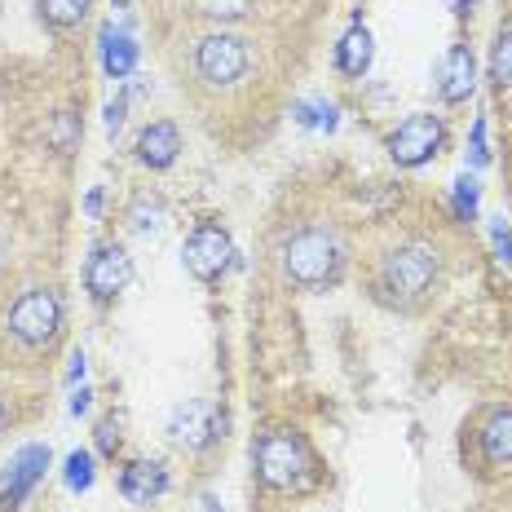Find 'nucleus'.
<instances>
[{"label": "nucleus", "mask_w": 512, "mask_h": 512, "mask_svg": "<svg viewBox=\"0 0 512 512\" xmlns=\"http://www.w3.org/2000/svg\"><path fill=\"white\" fill-rule=\"evenodd\" d=\"M446 146V124L442 115H407L398 128L389 133V155L398 168H424L429 159H437V151Z\"/></svg>", "instance_id": "0eeeda50"}, {"label": "nucleus", "mask_w": 512, "mask_h": 512, "mask_svg": "<svg viewBox=\"0 0 512 512\" xmlns=\"http://www.w3.org/2000/svg\"><path fill=\"white\" fill-rule=\"evenodd\" d=\"M468 159H473V168H486V164H490V151H486V115H477V120H473V142H468Z\"/></svg>", "instance_id": "b1692460"}, {"label": "nucleus", "mask_w": 512, "mask_h": 512, "mask_svg": "<svg viewBox=\"0 0 512 512\" xmlns=\"http://www.w3.org/2000/svg\"><path fill=\"white\" fill-rule=\"evenodd\" d=\"M437 279H442V256H437L433 243H398L376 270V296L384 305L398 309H415L433 296Z\"/></svg>", "instance_id": "f257e3e1"}, {"label": "nucleus", "mask_w": 512, "mask_h": 512, "mask_svg": "<svg viewBox=\"0 0 512 512\" xmlns=\"http://www.w3.org/2000/svg\"><path fill=\"white\" fill-rule=\"evenodd\" d=\"M490 84L512 89V31H499L495 49H490Z\"/></svg>", "instance_id": "412c9836"}, {"label": "nucleus", "mask_w": 512, "mask_h": 512, "mask_svg": "<svg viewBox=\"0 0 512 512\" xmlns=\"http://www.w3.org/2000/svg\"><path fill=\"white\" fill-rule=\"evenodd\" d=\"M124 115H128V93H120L111 106H106V137H115L124 128Z\"/></svg>", "instance_id": "a878e982"}, {"label": "nucleus", "mask_w": 512, "mask_h": 512, "mask_svg": "<svg viewBox=\"0 0 512 512\" xmlns=\"http://www.w3.org/2000/svg\"><path fill=\"white\" fill-rule=\"evenodd\" d=\"M181 265H186L190 279L217 283L230 265H239V252H234L230 230L217 226V221H199V226L186 234V243H181Z\"/></svg>", "instance_id": "423d86ee"}, {"label": "nucleus", "mask_w": 512, "mask_h": 512, "mask_svg": "<svg viewBox=\"0 0 512 512\" xmlns=\"http://www.w3.org/2000/svg\"><path fill=\"white\" fill-rule=\"evenodd\" d=\"M36 9H40V18H45L49 27L67 31V27H80L84 18H89L93 0H36Z\"/></svg>", "instance_id": "f3484780"}, {"label": "nucleus", "mask_w": 512, "mask_h": 512, "mask_svg": "<svg viewBox=\"0 0 512 512\" xmlns=\"http://www.w3.org/2000/svg\"><path fill=\"white\" fill-rule=\"evenodd\" d=\"M451 212L455 221H473L477 217V177L473 173H460L451 186Z\"/></svg>", "instance_id": "4be33fe9"}, {"label": "nucleus", "mask_w": 512, "mask_h": 512, "mask_svg": "<svg viewBox=\"0 0 512 512\" xmlns=\"http://www.w3.org/2000/svg\"><path fill=\"white\" fill-rule=\"evenodd\" d=\"M115 9H124V0H115Z\"/></svg>", "instance_id": "c9c22d12"}, {"label": "nucleus", "mask_w": 512, "mask_h": 512, "mask_svg": "<svg viewBox=\"0 0 512 512\" xmlns=\"http://www.w3.org/2000/svg\"><path fill=\"white\" fill-rule=\"evenodd\" d=\"M490 243H495V256H499V261L512 265V230L504 226V217L490 221Z\"/></svg>", "instance_id": "393cba45"}, {"label": "nucleus", "mask_w": 512, "mask_h": 512, "mask_svg": "<svg viewBox=\"0 0 512 512\" xmlns=\"http://www.w3.org/2000/svg\"><path fill=\"white\" fill-rule=\"evenodd\" d=\"M181 155V133L173 120H155L146 124L142 133H137V159H142L151 173H164V168H173Z\"/></svg>", "instance_id": "ddd939ff"}, {"label": "nucleus", "mask_w": 512, "mask_h": 512, "mask_svg": "<svg viewBox=\"0 0 512 512\" xmlns=\"http://www.w3.org/2000/svg\"><path fill=\"white\" fill-rule=\"evenodd\" d=\"M128 221H133V230H137V234H164L168 212H164V204H159V199L142 195V199L133 204V212H128Z\"/></svg>", "instance_id": "aec40b11"}, {"label": "nucleus", "mask_w": 512, "mask_h": 512, "mask_svg": "<svg viewBox=\"0 0 512 512\" xmlns=\"http://www.w3.org/2000/svg\"><path fill=\"white\" fill-rule=\"evenodd\" d=\"M84 212H89V217H102V190H89V199H84Z\"/></svg>", "instance_id": "7c9ffc66"}, {"label": "nucleus", "mask_w": 512, "mask_h": 512, "mask_svg": "<svg viewBox=\"0 0 512 512\" xmlns=\"http://www.w3.org/2000/svg\"><path fill=\"white\" fill-rule=\"evenodd\" d=\"M248 0H212V5H208V14L212 18H243V14H248Z\"/></svg>", "instance_id": "cd10ccee"}, {"label": "nucleus", "mask_w": 512, "mask_h": 512, "mask_svg": "<svg viewBox=\"0 0 512 512\" xmlns=\"http://www.w3.org/2000/svg\"><path fill=\"white\" fill-rule=\"evenodd\" d=\"M128 279H133V256L124 252V243H98L93 256L84 261V287L98 305L115 301L128 287Z\"/></svg>", "instance_id": "6e6552de"}, {"label": "nucleus", "mask_w": 512, "mask_h": 512, "mask_svg": "<svg viewBox=\"0 0 512 512\" xmlns=\"http://www.w3.org/2000/svg\"><path fill=\"white\" fill-rule=\"evenodd\" d=\"M9 424H14V407H9V402H5V398H0V433H5V429H9Z\"/></svg>", "instance_id": "473e14b6"}, {"label": "nucleus", "mask_w": 512, "mask_h": 512, "mask_svg": "<svg viewBox=\"0 0 512 512\" xmlns=\"http://www.w3.org/2000/svg\"><path fill=\"white\" fill-rule=\"evenodd\" d=\"M433 89H437V98H442L446 106H460L473 98V89H477V62H473V49L468 45H451L437 58V67H433Z\"/></svg>", "instance_id": "9b49d317"}, {"label": "nucleus", "mask_w": 512, "mask_h": 512, "mask_svg": "<svg viewBox=\"0 0 512 512\" xmlns=\"http://www.w3.org/2000/svg\"><path fill=\"white\" fill-rule=\"evenodd\" d=\"M98 451H102V455H115V451H120V424H115V420H102V424H98Z\"/></svg>", "instance_id": "bb28decb"}, {"label": "nucleus", "mask_w": 512, "mask_h": 512, "mask_svg": "<svg viewBox=\"0 0 512 512\" xmlns=\"http://www.w3.org/2000/svg\"><path fill=\"white\" fill-rule=\"evenodd\" d=\"M120 495L137 508L155 504L159 495H168V468L159 460H128L120 473Z\"/></svg>", "instance_id": "f8f14e48"}, {"label": "nucleus", "mask_w": 512, "mask_h": 512, "mask_svg": "<svg viewBox=\"0 0 512 512\" xmlns=\"http://www.w3.org/2000/svg\"><path fill=\"white\" fill-rule=\"evenodd\" d=\"M221 429H226V415L212 407V402H181V407L168 415V437L190 455L208 451L221 437Z\"/></svg>", "instance_id": "1a4fd4ad"}, {"label": "nucleus", "mask_w": 512, "mask_h": 512, "mask_svg": "<svg viewBox=\"0 0 512 512\" xmlns=\"http://www.w3.org/2000/svg\"><path fill=\"white\" fill-rule=\"evenodd\" d=\"M345 270V243L327 221H309L283 243V279L301 292H323Z\"/></svg>", "instance_id": "f03ea898"}, {"label": "nucleus", "mask_w": 512, "mask_h": 512, "mask_svg": "<svg viewBox=\"0 0 512 512\" xmlns=\"http://www.w3.org/2000/svg\"><path fill=\"white\" fill-rule=\"evenodd\" d=\"M252 71V45L234 31H208L195 45V76L208 89H234Z\"/></svg>", "instance_id": "39448f33"}, {"label": "nucleus", "mask_w": 512, "mask_h": 512, "mask_svg": "<svg viewBox=\"0 0 512 512\" xmlns=\"http://www.w3.org/2000/svg\"><path fill=\"white\" fill-rule=\"evenodd\" d=\"M49 137H53V146H58V151L67 155L71 146H76V137H80V124H76V115H71V111H58V120H53Z\"/></svg>", "instance_id": "5701e85b"}, {"label": "nucleus", "mask_w": 512, "mask_h": 512, "mask_svg": "<svg viewBox=\"0 0 512 512\" xmlns=\"http://www.w3.org/2000/svg\"><path fill=\"white\" fill-rule=\"evenodd\" d=\"M477 446H482V460L490 468L512 464V407H495L486 415L482 433H477Z\"/></svg>", "instance_id": "2eb2a0df"}, {"label": "nucleus", "mask_w": 512, "mask_h": 512, "mask_svg": "<svg viewBox=\"0 0 512 512\" xmlns=\"http://www.w3.org/2000/svg\"><path fill=\"white\" fill-rule=\"evenodd\" d=\"M5 327H9V336L27 349L49 345L62 327V296L53 292V287H23V292L14 296V305H9Z\"/></svg>", "instance_id": "20e7f679"}, {"label": "nucleus", "mask_w": 512, "mask_h": 512, "mask_svg": "<svg viewBox=\"0 0 512 512\" xmlns=\"http://www.w3.org/2000/svg\"><path fill=\"white\" fill-rule=\"evenodd\" d=\"M199 512H221V504H217V495H204V499H199Z\"/></svg>", "instance_id": "72a5a7b5"}, {"label": "nucleus", "mask_w": 512, "mask_h": 512, "mask_svg": "<svg viewBox=\"0 0 512 512\" xmlns=\"http://www.w3.org/2000/svg\"><path fill=\"white\" fill-rule=\"evenodd\" d=\"M292 115H296V124H301V128H309V133H336V124H340V111L332 102H323V98L296 102Z\"/></svg>", "instance_id": "a211bd4d"}, {"label": "nucleus", "mask_w": 512, "mask_h": 512, "mask_svg": "<svg viewBox=\"0 0 512 512\" xmlns=\"http://www.w3.org/2000/svg\"><path fill=\"white\" fill-rule=\"evenodd\" d=\"M49 460H53L49 446H40V442L23 446V451L9 460L5 477H0V508H5V512H18V508H23L27 499H31V490L45 482Z\"/></svg>", "instance_id": "9d476101"}, {"label": "nucleus", "mask_w": 512, "mask_h": 512, "mask_svg": "<svg viewBox=\"0 0 512 512\" xmlns=\"http://www.w3.org/2000/svg\"><path fill=\"white\" fill-rule=\"evenodd\" d=\"M84 367H89V358H84V354L71 358V367H67V384H80V380H84Z\"/></svg>", "instance_id": "c756f323"}, {"label": "nucleus", "mask_w": 512, "mask_h": 512, "mask_svg": "<svg viewBox=\"0 0 512 512\" xmlns=\"http://www.w3.org/2000/svg\"><path fill=\"white\" fill-rule=\"evenodd\" d=\"M89 407H93V389L80 384V389L71 393V415H89Z\"/></svg>", "instance_id": "c85d7f7f"}, {"label": "nucleus", "mask_w": 512, "mask_h": 512, "mask_svg": "<svg viewBox=\"0 0 512 512\" xmlns=\"http://www.w3.org/2000/svg\"><path fill=\"white\" fill-rule=\"evenodd\" d=\"M0 265H5V239H0Z\"/></svg>", "instance_id": "f704fd0d"}, {"label": "nucleus", "mask_w": 512, "mask_h": 512, "mask_svg": "<svg viewBox=\"0 0 512 512\" xmlns=\"http://www.w3.org/2000/svg\"><path fill=\"white\" fill-rule=\"evenodd\" d=\"M252 464L261 486L279 490V495H305L318 482V464L309 442L296 429H270L256 437L252 446Z\"/></svg>", "instance_id": "7ed1b4c3"}, {"label": "nucleus", "mask_w": 512, "mask_h": 512, "mask_svg": "<svg viewBox=\"0 0 512 512\" xmlns=\"http://www.w3.org/2000/svg\"><path fill=\"white\" fill-rule=\"evenodd\" d=\"M98 53H102V71L111 80H128V76H133V67H137V40L128 36L124 27L106 23L98 31Z\"/></svg>", "instance_id": "4468645a"}, {"label": "nucleus", "mask_w": 512, "mask_h": 512, "mask_svg": "<svg viewBox=\"0 0 512 512\" xmlns=\"http://www.w3.org/2000/svg\"><path fill=\"white\" fill-rule=\"evenodd\" d=\"M473 5H477V0H451V14L455 18H468V14H473Z\"/></svg>", "instance_id": "2f4dec72"}, {"label": "nucleus", "mask_w": 512, "mask_h": 512, "mask_svg": "<svg viewBox=\"0 0 512 512\" xmlns=\"http://www.w3.org/2000/svg\"><path fill=\"white\" fill-rule=\"evenodd\" d=\"M371 58H376V40L362 23H354L336 45V71L349 80H362L371 71Z\"/></svg>", "instance_id": "dca6fc26"}, {"label": "nucleus", "mask_w": 512, "mask_h": 512, "mask_svg": "<svg viewBox=\"0 0 512 512\" xmlns=\"http://www.w3.org/2000/svg\"><path fill=\"white\" fill-rule=\"evenodd\" d=\"M93 477H98V468H93V455L89 451H71L67 464H62V482H67L71 495H84V490H93Z\"/></svg>", "instance_id": "6ab92c4d"}]
</instances>
